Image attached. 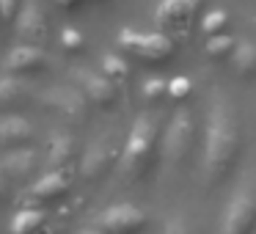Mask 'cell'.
Here are the masks:
<instances>
[{
  "mask_svg": "<svg viewBox=\"0 0 256 234\" xmlns=\"http://www.w3.org/2000/svg\"><path fill=\"white\" fill-rule=\"evenodd\" d=\"M240 157V124L232 105L218 96L206 116V140H204V179L210 188L223 184L232 176Z\"/></svg>",
  "mask_w": 256,
  "mask_h": 234,
  "instance_id": "6da1fadb",
  "label": "cell"
},
{
  "mask_svg": "<svg viewBox=\"0 0 256 234\" xmlns=\"http://www.w3.org/2000/svg\"><path fill=\"white\" fill-rule=\"evenodd\" d=\"M157 152V122L152 116H140L130 130V138L124 144L122 171L127 176H144L152 168Z\"/></svg>",
  "mask_w": 256,
  "mask_h": 234,
  "instance_id": "7a4b0ae2",
  "label": "cell"
},
{
  "mask_svg": "<svg viewBox=\"0 0 256 234\" xmlns=\"http://www.w3.org/2000/svg\"><path fill=\"white\" fill-rule=\"evenodd\" d=\"M122 47L144 64H168L176 52L168 34H138V30H122Z\"/></svg>",
  "mask_w": 256,
  "mask_h": 234,
  "instance_id": "3957f363",
  "label": "cell"
},
{
  "mask_svg": "<svg viewBox=\"0 0 256 234\" xmlns=\"http://www.w3.org/2000/svg\"><path fill=\"white\" fill-rule=\"evenodd\" d=\"M254 232H256V184H245L228 198L220 234H254Z\"/></svg>",
  "mask_w": 256,
  "mask_h": 234,
  "instance_id": "277c9868",
  "label": "cell"
},
{
  "mask_svg": "<svg viewBox=\"0 0 256 234\" xmlns=\"http://www.w3.org/2000/svg\"><path fill=\"white\" fill-rule=\"evenodd\" d=\"M206 8V0H160V6H157V25L160 30H184L190 28L196 17H201Z\"/></svg>",
  "mask_w": 256,
  "mask_h": 234,
  "instance_id": "5b68a950",
  "label": "cell"
},
{
  "mask_svg": "<svg viewBox=\"0 0 256 234\" xmlns=\"http://www.w3.org/2000/svg\"><path fill=\"white\" fill-rule=\"evenodd\" d=\"M190 144H193V118L190 113H176L162 138V154L171 166H182L190 154Z\"/></svg>",
  "mask_w": 256,
  "mask_h": 234,
  "instance_id": "8992f818",
  "label": "cell"
},
{
  "mask_svg": "<svg viewBox=\"0 0 256 234\" xmlns=\"http://www.w3.org/2000/svg\"><path fill=\"white\" fill-rule=\"evenodd\" d=\"M149 223L144 210L132 204H116L108 206L105 212L100 215V228L108 234H140Z\"/></svg>",
  "mask_w": 256,
  "mask_h": 234,
  "instance_id": "52a82bcc",
  "label": "cell"
},
{
  "mask_svg": "<svg viewBox=\"0 0 256 234\" xmlns=\"http://www.w3.org/2000/svg\"><path fill=\"white\" fill-rule=\"evenodd\" d=\"M74 80L83 86L86 96L96 105H113L118 100V88H116V80H110L108 74H96L88 72V69H74Z\"/></svg>",
  "mask_w": 256,
  "mask_h": 234,
  "instance_id": "ba28073f",
  "label": "cell"
},
{
  "mask_svg": "<svg viewBox=\"0 0 256 234\" xmlns=\"http://www.w3.org/2000/svg\"><path fill=\"white\" fill-rule=\"evenodd\" d=\"M113 160H116V149H113V144L108 138H102V140H96V144L88 146L83 162H80V171H83V176H88V179L102 176V174L110 168Z\"/></svg>",
  "mask_w": 256,
  "mask_h": 234,
  "instance_id": "9c48e42d",
  "label": "cell"
},
{
  "mask_svg": "<svg viewBox=\"0 0 256 234\" xmlns=\"http://www.w3.org/2000/svg\"><path fill=\"white\" fill-rule=\"evenodd\" d=\"M44 102L58 110H64L66 116H80L86 110V100L83 94H78L74 88H66V86H58V88H50L44 94Z\"/></svg>",
  "mask_w": 256,
  "mask_h": 234,
  "instance_id": "30bf717a",
  "label": "cell"
},
{
  "mask_svg": "<svg viewBox=\"0 0 256 234\" xmlns=\"http://www.w3.org/2000/svg\"><path fill=\"white\" fill-rule=\"evenodd\" d=\"M17 30L28 39H39V34L44 30V17H42V8L36 0H25L22 3V14H20Z\"/></svg>",
  "mask_w": 256,
  "mask_h": 234,
  "instance_id": "8fae6325",
  "label": "cell"
},
{
  "mask_svg": "<svg viewBox=\"0 0 256 234\" xmlns=\"http://www.w3.org/2000/svg\"><path fill=\"white\" fill-rule=\"evenodd\" d=\"M64 190H66V176H64L58 168H52V171H47L42 179L34 182L30 196H34V198H56V196L64 193Z\"/></svg>",
  "mask_w": 256,
  "mask_h": 234,
  "instance_id": "7c38bea8",
  "label": "cell"
},
{
  "mask_svg": "<svg viewBox=\"0 0 256 234\" xmlns=\"http://www.w3.org/2000/svg\"><path fill=\"white\" fill-rule=\"evenodd\" d=\"M42 64H44V52L39 47H17V50L8 52L6 66L12 72H25V69H36Z\"/></svg>",
  "mask_w": 256,
  "mask_h": 234,
  "instance_id": "4fadbf2b",
  "label": "cell"
},
{
  "mask_svg": "<svg viewBox=\"0 0 256 234\" xmlns=\"http://www.w3.org/2000/svg\"><path fill=\"white\" fill-rule=\"evenodd\" d=\"M232 64L240 78H256V44L254 42H237Z\"/></svg>",
  "mask_w": 256,
  "mask_h": 234,
  "instance_id": "5bb4252c",
  "label": "cell"
},
{
  "mask_svg": "<svg viewBox=\"0 0 256 234\" xmlns=\"http://www.w3.org/2000/svg\"><path fill=\"white\" fill-rule=\"evenodd\" d=\"M34 160H36V154L30 149H17V152H12V154L3 157L0 171L12 174V176H22V174H28L30 168H34Z\"/></svg>",
  "mask_w": 256,
  "mask_h": 234,
  "instance_id": "9a60e30c",
  "label": "cell"
},
{
  "mask_svg": "<svg viewBox=\"0 0 256 234\" xmlns=\"http://www.w3.org/2000/svg\"><path fill=\"white\" fill-rule=\"evenodd\" d=\"M30 135V122L22 116H3L0 118V140L6 144H17V140Z\"/></svg>",
  "mask_w": 256,
  "mask_h": 234,
  "instance_id": "2e32d148",
  "label": "cell"
},
{
  "mask_svg": "<svg viewBox=\"0 0 256 234\" xmlns=\"http://www.w3.org/2000/svg\"><path fill=\"white\" fill-rule=\"evenodd\" d=\"M237 50V39L228 34H220V36H210L206 39V56L212 61H228Z\"/></svg>",
  "mask_w": 256,
  "mask_h": 234,
  "instance_id": "e0dca14e",
  "label": "cell"
},
{
  "mask_svg": "<svg viewBox=\"0 0 256 234\" xmlns=\"http://www.w3.org/2000/svg\"><path fill=\"white\" fill-rule=\"evenodd\" d=\"M42 223H44V212L42 210H22L12 220V234H34Z\"/></svg>",
  "mask_w": 256,
  "mask_h": 234,
  "instance_id": "ac0fdd59",
  "label": "cell"
},
{
  "mask_svg": "<svg viewBox=\"0 0 256 234\" xmlns=\"http://www.w3.org/2000/svg\"><path fill=\"white\" fill-rule=\"evenodd\" d=\"M201 30H204V36L210 39V36H220L228 30V14L223 12V8H210V12L201 14Z\"/></svg>",
  "mask_w": 256,
  "mask_h": 234,
  "instance_id": "d6986e66",
  "label": "cell"
},
{
  "mask_svg": "<svg viewBox=\"0 0 256 234\" xmlns=\"http://www.w3.org/2000/svg\"><path fill=\"white\" fill-rule=\"evenodd\" d=\"M69 154H72V138L61 135V138L52 140V149H50V166H52V168L64 166V162L69 160Z\"/></svg>",
  "mask_w": 256,
  "mask_h": 234,
  "instance_id": "ffe728a7",
  "label": "cell"
},
{
  "mask_svg": "<svg viewBox=\"0 0 256 234\" xmlns=\"http://www.w3.org/2000/svg\"><path fill=\"white\" fill-rule=\"evenodd\" d=\"M22 91H25L22 80H17V78H0V105L14 102Z\"/></svg>",
  "mask_w": 256,
  "mask_h": 234,
  "instance_id": "44dd1931",
  "label": "cell"
},
{
  "mask_svg": "<svg viewBox=\"0 0 256 234\" xmlns=\"http://www.w3.org/2000/svg\"><path fill=\"white\" fill-rule=\"evenodd\" d=\"M168 96V83L162 78H149L144 83V100L146 102H162Z\"/></svg>",
  "mask_w": 256,
  "mask_h": 234,
  "instance_id": "7402d4cb",
  "label": "cell"
},
{
  "mask_svg": "<svg viewBox=\"0 0 256 234\" xmlns=\"http://www.w3.org/2000/svg\"><path fill=\"white\" fill-rule=\"evenodd\" d=\"M102 72H105L110 80H124L127 72H130V66H127V61L118 58V56H105V61H102Z\"/></svg>",
  "mask_w": 256,
  "mask_h": 234,
  "instance_id": "603a6c76",
  "label": "cell"
},
{
  "mask_svg": "<svg viewBox=\"0 0 256 234\" xmlns=\"http://www.w3.org/2000/svg\"><path fill=\"white\" fill-rule=\"evenodd\" d=\"M190 91H193V83H190L188 78H174L168 80V96H171L174 102H184L190 96Z\"/></svg>",
  "mask_w": 256,
  "mask_h": 234,
  "instance_id": "cb8c5ba5",
  "label": "cell"
},
{
  "mask_svg": "<svg viewBox=\"0 0 256 234\" xmlns=\"http://www.w3.org/2000/svg\"><path fill=\"white\" fill-rule=\"evenodd\" d=\"M61 44L69 47V50H78V47H83V36H80V30L66 28V30L61 34Z\"/></svg>",
  "mask_w": 256,
  "mask_h": 234,
  "instance_id": "d4e9b609",
  "label": "cell"
},
{
  "mask_svg": "<svg viewBox=\"0 0 256 234\" xmlns=\"http://www.w3.org/2000/svg\"><path fill=\"white\" fill-rule=\"evenodd\" d=\"M162 234H188V226H184L179 218H174V220L166 226V232H162Z\"/></svg>",
  "mask_w": 256,
  "mask_h": 234,
  "instance_id": "484cf974",
  "label": "cell"
},
{
  "mask_svg": "<svg viewBox=\"0 0 256 234\" xmlns=\"http://www.w3.org/2000/svg\"><path fill=\"white\" fill-rule=\"evenodd\" d=\"M14 8H17V0H0V14H6V17H12Z\"/></svg>",
  "mask_w": 256,
  "mask_h": 234,
  "instance_id": "4316f807",
  "label": "cell"
},
{
  "mask_svg": "<svg viewBox=\"0 0 256 234\" xmlns=\"http://www.w3.org/2000/svg\"><path fill=\"white\" fill-rule=\"evenodd\" d=\"M78 234H108V232H102L100 226H94V228H80Z\"/></svg>",
  "mask_w": 256,
  "mask_h": 234,
  "instance_id": "83f0119b",
  "label": "cell"
},
{
  "mask_svg": "<svg viewBox=\"0 0 256 234\" xmlns=\"http://www.w3.org/2000/svg\"><path fill=\"white\" fill-rule=\"evenodd\" d=\"M3 184H6V182H3V171H0V193H3Z\"/></svg>",
  "mask_w": 256,
  "mask_h": 234,
  "instance_id": "f1b7e54d",
  "label": "cell"
},
{
  "mask_svg": "<svg viewBox=\"0 0 256 234\" xmlns=\"http://www.w3.org/2000/svg\"><path fill=\"white\" fill-rule=\"evenodd\" d=\"M61 3H74V0H61Z\"/></svg>",
  "mask_w": 256,
  "mask_h": 234,
  "instance_id": "f546056e",
  "label": "cell"
}]
</instances>
